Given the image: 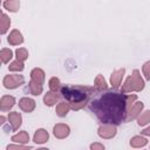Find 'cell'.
I'll list each match as a JSON object with an SVG mask.
<instances>
[{"label":"cell","mask_w":150,"mask_h":150,"mask_svg":"<svg viewBox=\"0 0 150 150\" xmlns=\"http://www.w3.org/2000/svg\"><path fill=\"white\" fill-rule=\"evenodd\" d=\"M137 101L136 94H123L118 91H105L89 103V109L102 124L118 125L125 123L128 109Z\"/></svg>","instance_id":"obj_1"},{"label":"cell","mask_w":150,"mask_h":150,"mask_svg":"<svg viewBox=\"0 0 150 150\" xmlns=\"http://www.w3.org/2000/svg\"><path fill=\"white\" fill-rule=\"evenodd\" d=\"M95 88L88 86H77V84H66L60 89L61 96L70 105L71 110H81L89 102L90 96L94 94Z\"/></svg>","instance_id":"obj_2"},{"label":"cell","mask_w":150,"mask_h":150,"mask_svg":"<svg viewBox=\"0 0 150 150\" xmlns=\"http://www.w3.org/2000/svg\"><path fill=\"white\" fill-rule=\"evenodd\" d=\"M145 82L141 75L138 69H134L131 75H129L125 81L121 86V93L123 94H131V93H139L144 89Z\"/></svg>","instance_id":"obj_3"},{"label":"cell","mask_w":150,"mask_h":150,"mask_svg":"<svg viewBox=\"0 0 150 150\" xmlns=\"http://www.w3.org/2000/svg\"><path fill=\"white\" fill-rule=\"evenodd\" d=\"M25 83V77L23 75H19V74H8L5 75L4 80H2V84L6 89H16L19 87H21Z\"/></svg>","instance_id":"obj_4"},{"label":"cell","mask_w":150,"mask_h":150,"mask_svg":"<svg viewBox=\"0 0 150 150\" xmlns=\"http://www.w3.org/2000/svg\"><path fill=\"white\" fill-rule=\"evenodd\" d=\"M117 134V127L112 124H101L97 129V135L102 139H111Z\"/></svg>","instance_id":"obj_5"},{"label":"cell","mask_w":150,"mask_h":150,"mask_svg":"<svg viewBox=\"0 0 150 150\" xmlns=\"http://www.w3.org/2000/svg\"><path fill=\"white\" fill-rule=\"evenodd\" d=\"M144 109V103L142 101H136L129 109L127 112V118H125V123L131 122L134 120H137L139 117V115L143 112Z\"/></svg>","instance_id":"obj_6"},{"label":"cell","mask_w":150,"mask_h":150,"mask_svg":"<svg viewBox=\"0 0 150 150\" xmlns=\"http://www.w3.org/2000/svg\"><path fill=\"white\" fill-rule=\"evenodd\" d=\"M124 75H125V68L116 69V70H114V71L110 74V80H109V81H110V86L112 87V89H118V88H121Z\"/></svg>","instance_id":"obj_7"},{"label":"cell","mask_w":150,"mask_h":150,"mask_svg":"<svg viewBox=\"0 0 150 150\" xmlns=\"http://www.w3.org/2000/svg\"><path fill=\"white\" fill-rule=\"evenodd\" d=\"M53 135L57 139H64L70 135V128L66 123H56L53 127Z\"/></svg>","instance_id":"obj_8"},{"label":"cell","mask_w":150,"mask_h":150,"mask_svg":"<svg viewBox=\"0 0 150 150\" xmlns=\"http://www.w3.org/2000/svg\"><path fill=\"white\" fill-rule=\"evenodd\" d=\"M7 120H8V123L11 125V129L13 131L19 130V128L22 124V116L19 111H9L7 115Z\"/></svg>","instance_id":"obj_9"},{"label":"cell","mask_w":150,"mask_h":150,"mask_svg":"<svg viewBox=\"0 0 150 150\" xmlns=\"http://www.w3.org/2000/svg\"><path fill=\"white\" fill-rule=\"evenodd\" d=\"M18 104H19V108H20L22 111L27 112V114L34 111V109L36 108V102H35L32 97H28V96L21 97V98L19 100V103H18Z\"/></svg>","instance_id":"obj_10"},{"label":"cell","mask_w":150,"mask_h":150,"mask_svg":"<svg viewBox=\"0 0 150 150\" xmlns=\"http://www.w3.org/2000/svg\"><path fill=\"white\" fill-rule=\"evenodd\" d=\"M7 42L11 46H20L23 43V35L19 29H12L7 36Z\"/></svg>","instance_id":"obj_11"},{"label":"cell","mask_w":150,"mask_h":150,"mask_svg":"<svg viewBox=\"0 0 150 150\" xmlns=\"http://www.w3.org/2000/svg\"><path fill=\"white\" fill-rule=\"evenodd\" d=\"M16 103V100L14 96L12 95H4L1 98H0V109L2 112L5 111H9Z\"/></svg>","instance_id":"obj_12"},{"label":"cell","mask_w":150,"mask_h":150,"mask_svg":"<svg viewBox=\"0 0 150 150\" xmlns=\"http://www.w3.org/2000/svg\"><path fill=\"white\" fill-rule=\"evenodd\" d=\"M45 80H46V73L43 71V69L36 67V68H33L30 70V81L43 86Z\"/></svg>","instance_id":"obj_13"},{"label":"cell","mask_w":150,"mask_h":150,"mask_svg":"<svg viewBox=\"0 0 150 150\" xmlns=\"http://www.w3.org/2000/svg\"><path fill=\"white\" fill-rule=\"evenodd\" d=\"M49 139V134L46 129L43 128H39L35 130L34 135H33V141L36 144H45L46 142H48Z\"/></svg>","instance_id":"obj_14"},{"label":"cell","mask_w":150,"mask_h":150,"mask_svg":"<svg viewBox=\"0 0 150 150\" xmlns=\"http://www.w3.org/2000/svg\"><path fill=\"white\" fill-rule=\"evenodd\" d=\"M59 100H60V95L50 90L43 95V103L46 107H54L59 102Z\"/></svg>","instance_id":"obj_15"},{"label":"cell","mask_w":150,"mask_h":150,"mask_svg":"<svg viewBox=\"0 0 150 150\" xmlns=\"http://www.w3.org/2000/svg\"><path fill=\"white\" fill-rule=\"evenodd\" d=\"M129 144H130L131 148L141 149V148H144L148 144V138L145 136H143V135H136V136L130 138Z\"/></svg>","instance_id":"obj_16"},{"label":"cell","mask_w":150,"mask_h":150,"mask_svg":"<svg viewBox=\"0 0 150 150\" xmlns=\"http://www.w3.org/2000/svg\"><path fill=\"white\" fill-rule=\"evenodd\" d=\"M11 139H12L14 143L26 145V144L29 142V135H28V132H27L26 130H20L19 132L14 134V135L11 137Z\"/></svg>","instance_id":"obj_17"},{"label":"cell","mask_w":150,"mask_h":150,"mask_svg":"<svg viewBox=\"0 0 150 150\" xmlns=\"http://www.w3.org/2000/svg\"><path fill=\"white\" fill-rule=\"evenodd\" d=\"M11 18L6 14V13H1V16H0V34L1 35H5L8 30H9V27H11Z\"/></svg>","instance_id":"obj_18"},{"label":"cell","mask_w":150,"mask_h":150,"mask_svg":"<svg viewBox=\"0 0 150 150\" xmlns=\"http://www.w3.org/2000/svg\"><path fill=\"white\" fill-rule=\"evenodd\" d=\"M94 88L96 91H105L108 89V83L103 75L98 74L94 80Z\"/></svg>","instance_id":"obj_19"},{"label":"cell","mask_w":150,"mask_h":150,"mask_svg":"<svg viewBox=\"0 0 150 150\" xmlns=\"http://www.w3.org/2000/svg\"><path fill=\"white\" fill-rule=\"evenodd\" d=\"M71 110L70 105L66 102V101H62V102H59L56 108H55V112L59 117H66L68 115V112Z\"/></svg>","instance_id":"obj_20"},{"label":"cell","mask_w":150,"mask_h":150,"mask_svg":"<svg viewBox=\"0 0 150 150\" xmlns=\"http://www.w3.org/2000/svg\"><path fill=\"white\" fill-rule=\"evenodd\" d=\"M2 7L11 13H16L20 9V1L19 0H6L2 2Z\"/></svg>","instance_id":"obj_21"},{"label":"cell","mask_w":150,"mask_h":150,"mask_svg":"<svg viewBox=\"0 0 150 150\" xmlns=\"http://www.w3.org/2000/svg\"><path fill=\"white\" fill-rule=\"evenodd\" d=\"M0 59L2 63H11L13 59V50L11 48H2L0 50Z\"/></svg>","instance_id":"obj_22"},{"label":"cell","mask_w":150,"mask_h":150,"mask_svg":"<svg viewBox=\"0 0 150 150\" xmlns=\"http://www.w3.org/2000/svg\"><path fill=\"white\" fill-rule=\"evenodd\" d=\"M28 90H29V93L33 96H39L43 91V86L38 84V83H35V82H33V81L29 80V82H28Z\"/></svg>","instance_id":"obj_23"},{"label":"cell","mask_w":150,"mask_h":150,"mask_svg":"<svg viewBox=\"0 0 150 150\" xmlns=\"http://www.w3.org/2000/svg\"><path fill=\"white\" fill-rule=\"evenodd\" d=\"M137 124L139 127H148L150 124V109L149 110H144L139 117L137 118Z\"/></svg>","instance_id":"obj_24"},{"label":"cell","mask_w":150,"mask_h":150,"mask_svg":"<svg viewBox=\"0 0 150 150\" xmlns=\"http://www.w3.org/2000/svg\"><path fill=\"white\" fill-rule=\"evenodd\" d=\"M48 87H49V90H50V91L59 93L60 89H61V87H62V86H61V81H60V79L56 77V76L50 77L49 81H48Z\"/></svg>","instance_id":"obj_25"},{"label":"cell","mask_w":150,"mask_h":150,"mask_svg":"<svg viewBox=\"0 0 150 150\" xmlns=\"http://www.w3.org/2000/svg\"><path fill=\"white\" fill-rule=\"evenodd\" d=\"M23 69H25V63L21 62V61H19V60H16V59L14 61H12L9 63V66H8V70L9 71H13V73H20Z\"/></svg>","instance_id":"obj_26"},{"label":"cell","mask_w":150,"mask_h":150,"mask_svg":"<svg viewBox=\"0 0 150 150\" xmlns=\"http://www.w3.org/2000/svg\"><path fill=\"white\" fill-rule=\"evenodd\" d=\"M15 57H16V60L25 63V61L28 60V57H29V53L25 47H20L15 50Z\"/></svg>","instance_id":"obj_27"},{"label":"cell","mask_w":150,"mask_h":150,"mask_svg":"<svg viewBox=\"0 0 150 150\" xmlns=\"http://www.w3.org/2000/svg\"><path fill=\"white\" fill-rule=\"evenodd\" d=\"M6 150H32V146L30 145H23V144L13 143V144H8L6 146Z\"/></svg>","instance_id":"obj_28"},{"label":"cell","mask_w":150,"mask_h":150,"mask_svg":"<svg viewBox=\"0 0 150 150\" xmlns=\"http://www.w3.org/2000/svg\"><path fill=\"white\" fill-rule=\"evenodd\" d=\"M142 74L144 75L145 80L150 81V61H146L142 66Z\"/></svg>","instance_id":"obj_29"},{"label":"cell","mask_w":150,"mask_h":150,"mask_svg":"<svg viewBox=\"0 0 150 150\" xmlns=\"http://www.w3.org/2000/svg\"><path fill=\"white\" fill-rule=\"evenodd\" d=\"M89 150H105V146L100 142H94L89 145Z\"/></svg>","instance_id":"obj_30"},{"label":"cell","mask_w":150,"mask_h":150,"mask_svg":"<svg viewBox=\"0 0 150 150\" xmlns=\"http://www.w3.org/2000/svg\"><path fill=\"white\" fill-rule=\"evenodd\" d=\"M141 135L145 136V137H150V124L148 127H145L142 131H141Z\"/></svg>","instance_id":"obj_31"},{"label":"cell","mask_w":150,"mask_h":150,"mask_svg":"<svg viewBox=\"0 0 150 150\" xmlns=\"http://www.w3.org/2000/svg\"><path fill=\"white\" fill-rule=\"evenodd\" d=\"M5 123H6V117H5L4 115H1V116H0V124L4 125Z\"/></svg>","instance_id":"obj_32"},{"label":"cell","mask_w":150,"mask_h":150,"mask_svg":"<svg viewBox=\"0 0 150 150\" xmlns=\"http://www.w3.org/2000/svg\"><path fill=\"white\" fill-rule=\"evenodd\" d=\"M36 150H49L48 148H38Z\"/></svg>","instance_id":"obj_33"},{"label":"cell","mask_w":150,"mask_h":150,"mask_svg":"<svg viewBox=\"0 0 150 150\" xmlns=\"http://www.w3.org/2000/svg\"><path fill=\"white\" fill-rule=\"evenodd\" d=\"M149 150H150V148H149Z\"/></svg>","instance_id":"obj_34"},{"label":"cell","mask_w":150,"mask_h":150,"mask_svg":"<svg viewBox=\"0 0 150 150\" xmlns=\"http://www.w3.org/2000/svg\"><path fill=\"white\" fill-rule=\"evenodd\" d=\"M144 150H145V149H144Z\"/></svg>","instance_id":"obj_35"}]
</instances>
